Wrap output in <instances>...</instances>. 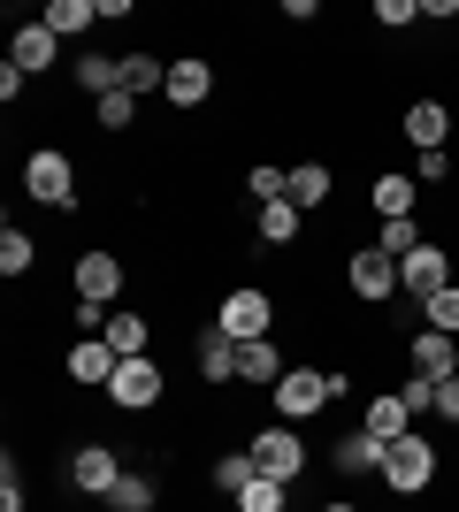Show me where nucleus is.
Here are the masks:
<instances>
[{
  "label": "nucleus",
  "mask_w": 459,
  "mask_h": 512,
  "mask_svg": "<svg viewBox=\"0 0 459 512\" xmlns=\"http://www.w3.org/2000/svg\"><path fill=\"white\" fill-rule=\"evenodd\" d=\"M383 482H391L398 497H421L437 482V444H429V436H398V444L383 451Z\"/></svg>",
  "instance_id": "f257e3e1"
},
{
  "label": "nucleus",
  "mask_w": 459,
  "mask_h": 512,
  "mask_svg": "<svg viewBox=\"0 0 459 512\" xmlns=\"http://www.w3.org/2000/svg\"><path fill=\"white\" fill-rule=\"evenodd\" d=\"M23 192L39 199V207H77V169H69V153L39 146L23 161Z\"/></svg>",
  "instance_id": "f03ea898"
},
{
  "label": "nucleus",
  "mask_w": 459,
  "mask_h": 512,
  "mask_svg": "<svg viewBox=\"0 0 459 512\" xmlns=\"http://www.w3.org/2000/svg\"><path fill=\"white\" fill-rule=\"evenodd\" d=\"M345 390V375H314V367H284V383H276V413L284 421H306V413H322L329 398Z\"/></svg>",
  "instance_id": "7ed1b4c3"
},
{
  "label": "nucleus",
  "mask_w": 459,
  "mask_h": 512,
  "mask_svg": "<svg viewBox=\"0 0 459 512\" xmlns=\"http://www.w3.org/2000/svg\"><path fill=\"white\" fill-rule=\"evenodd\" d=\"M245 451H253V467H261L268 482H299V474H306V444L291 436V428H261Z\"/></svg>",
  "instance_id": "20e7f679"
},
{
  "label": "nucleus",
  "mask_w": 459,
  "mask_h": 512,
  "mask_svg": "<svg viewBox=\"0 0 459 512\" xmlns=\"http://www.w3.org/2000/svg\"><path fill=\"white\" fill-rule=\"evenodd\" d=\"M268 321H276L268 291H230V299H222V314H215V329H222V337H238V344H261Z\"/></svg>",
  "instance_id": "39448f33"
},
{
  "label": "nucleus",
  "mask_w": 459,
  "mask_h": 512,
  "mask_svg": "<svg viewBox=\"0 0 459 512\" xmlns=\"http://www.w3.org/2000/svg\"><path fill=\"white\" fill-rule=\"evenodd\" d=\"M69 482H77V497H115V482H123V459H115L108 444H77V459H69Z\"/></svg>",
  "instance_id": "423d86ee"
},
{
  "label": "nucleus",
  "mask_w": 459,
  "mask_h": 512,
  "mask_svg": "<svg viewBox=\"0 0 459 512\" xmlns=\"http://www.w3.org/2000/svg\"><path fill=\"white\" fill-rule=\"evenodd\" d=\"M345 283H352V299H391L398 291V260L383 253V245H368V253H352V268H345Z\"/></svg>",
  "instance_id": "0eeeda50"
},
{
  "label": "nucleus",
  "mask_w": 459,
  "mask_h": 512,
  "mask_svg": "<svg viewBox=\"0 0 459 512\" xmlns=\"http://www.w3.org/2000/svg\"><path fill=\"white\" fill-rule=\"evenodd\" d=\"M108 398H115L123 413L161 406V367H153V360H123V367H115V383H108Z\"/></svg>",
  "instance_id": "6e6552de"
},
{
  "label": "nucleus",
  "mask_w": 459,
  "mask_h": 512,
  "mask_svg": "<svg viewBox=\"0 0 459 512\" xmlns=\"http://www.w3.org/2000/svg\"><path fill=\"white\" fill-rule=\"evenodd\" d=\"M444 283H452V260H444V245H421L414 260H398V291L429 299V291H444Z\"/></svg>",
  "instance_id": "1a4fd4ad"
},
{
  "label": "nucleus",
  "mask_w": 459,
  "mask_h": 512,
  "mask_svg": "<svg viewBox=\"0 0 459 512\" xmlns=\"http://www.w3.org/2000/svg\"><path fill=\"white\" fill-rule=\"evenodd\" d=\"M414 375H429V383H452L459 375V344L444 329H414Z\"/></svg>",
  "instance_id": "9d476101"
},
{
  "label": "nucleus",
  "mask_w": 459,
  "mask_h": 512,
  "mask_svg": "<svg viewBox=\"0 0 459 512\" xmlns=\"http://www.w3.org/2000/svg\"><path fill=\"white\" fill-rule=\"evenodd\" d=\"M54 31H46V23H16V46H8V62L23 69V77H46V69H54Z\"/></svg>",
  "instance_id": "9b49d317"
},
{
  "label": "nucleus",
  "mask_w": 459,
  "mask_h": 512,
  "mask_svg": "<svg viewBox=\"0 0 459 512\" xmlns=\"http://www.w3.org/2000/svg\"><path fill=\"white\" fill-rule=\"evenodd\" d=\"M115 367H123V360L108 352V337H77V344H69V375H77V383H100V390H108Z\"/></svg>",
  "instance_id": "f8f14e48"
},
{
  "label": "nucleus",
  "mask_w": 459,
  "mask_h": 512,
  "mask_svg": "<svg viewBox=\"0 0 459 512\" xmlns=\"http://www.w3.org/2000/svg\"><path fill=\"white\" fill-rule=\"evenodd\" d=\"M115 291H123V260H115V253H85V260H77V299L108 306Z\"/></svg>",
  "instance_id": "ddd939ff"
},
{
  "label": "nucleus",
  "mask_w": 459,
  "mask_h": 512,
  "mask_svg": "<svg viewBox=\"0 0 459 512\" xmlns=\"http://www.w3.org/2000/svg\"><path fill=\"white\" fill-rule=\"evenodd\" d=\"M406 138H414L421 153H437L444 138H452V115H444V100H414V107H406Z\"/></svg>",
  "instance_id": "4468645a"
},
{
  "label": "nucleus",
  "mask_w": 459,
  "mask_h": 512,
  "mask_svg": "<svg viewBox=\"0 0 459 512\" xmlns=\"http://www.w3.org/2000/svg\"><path fill=\"white\" fill-rule=\"evenodd\" d=\"M368 436H375V444H398V436H414V413H406V398H398V390H383V398L368 406Z\"/></svg>",
  "instance_id": "2eb2a0df"
},
{
  "label": "nucleus",
  "mask_w": 459,
  "mask_h": 512,
  "mask_svg": "<svg viewBox=\"0 0 459 512\" xmlns=\"http://www.w3.org/2000/svg\"><path fill=\"white\" fill-rule=\"evenodd\" d=\"M199 375H207V383H230V375H238V337L199 329Z\"/></svg>",
  "instance_id": "dca6fc26"
},
{
  "label": "nucleus",
  "mask_w": 459,
  "mask_h": 512,
  "mask_svg": "<svg viewBox=\"0 0 459 512\" xmlns=\"http://www.w3.org/2000/svg\"><path fill=\"white\" fill-rule=\"evenodd\" d=\"M238 375H245V383H261V390H276V383H284V352H276V344H238Z\"/></svg>",
  "instance_id": "f3484780"
},
{
  "label": "nucleus",
  "mask_w": 459,
  "mask_h": 512,
  "mask_svg": "<svg viewBox=\"0 0 459 512\" xmlns=\"http://www.w3.org/2000/svg\"><path fill=\"white\" fill-rule=\"evenodd\" d=\"M207 92H215V69L207 62H169V100L176 107H199Z\"/></svg>",
  "instance_id": "a211bd4d"
},
{
  "label": "nucleus",
  "mask_w": 459,
  "mask_h": 512,
  "mask_svg": "<svg viewBox=\"0 0 459 512\" xmlns=\"http://www.w3.org/2000/svg\"><path fill=\"white\" fill-rule=\"evenodd\" d=\"M46 31L54 39H69V31H85V23H100V0H46Z\"/></svg>",
  "instance_id": "6ab92c4d"
},
{
  "label": "nucleus",
  "mask_w": 459,
  "mask_h": 512,
  "mask_svg": "<svg viewBox=\"0 0 459 512\" xmlns=\"http://www.w3.org/2000/svg\"><path fill=\"white\" fill-rule=\"evenodd\" d=\"M383 451H391V444H375L368 428H360V436L337 444V467H345V474H383Z\"/></svg>",
  "instance_id": "aec40b11"
},
{
  "label": "nucleus",
  "mask_w": 459,
  "mask_h": 512,
  "mask_svg": "<svg viewBox=\"0 0 459 512\" xmlns=\"http://www.w3.org/2000/svg\"><path fill=\"white\" fill-rule=\"evenodd\" d=\"M123 92H169V62H153V54H123Z\"/></svg>",
  "instance_id": "412c9836"
},
{
  "label": "nucleus",
  "mask_w": 459,
  "mask_h": 512,
  "mask_svg": "<svg viewBox=\"0 0 459 512\" xmlns=\"http://www.w3.org/2000/svg\"><path fill=\"white\" fill-rule=\"evenodd\" d=\"M238 512H291V482H268V474H253L238 490Z\"/></svg>",
  "instance_id": "4be33fe9"
},
{
  "label": "nucleus",
  "mask_w": 459,
  "mask_h": 512,
  "mask_svg": "<svg viewBox=\"0 0 459 512\" xmlns=\"http://www.w3.org/2000/svg\"><path fill=\"white\" fill-rule=\"evenodd\" d=\"M375 214H383V222H398V214H414V176H375Z\"/></svg>",
  "instance_id": "5701e85b"
},
{
  "label": "nucleus",
  "mask_w": 459,
  "mask_h": 512,
  "mask_svg": "<svg viewBox=\"0 0 459 512\" xmlns=\"http://www.w3.org/2000/svg\"><path fill=\"white\" fill-rule=\"evenodd\" d=\"M146 337H153V329L138 314H115L108 321V352H115V360H146Z\"/></svg>",
  "instance_id": "b1692460"
},
{
  "label": "nucleus",
  "mask_w": 459,
  "mask_h": 512,
  "mask_svg": "<svg viewBox=\"0 0 459 512\" xmlns=\"http://www.w3.org/2000/svg\"><path fill=\"white\" fill-rule=\"evenodd\" d=\"M291 237H299V207H291V199H268L261 207V245H291Z\"/></svg>",
  "instance_id": "393cba45"
},
{
  "label": "nucleus",
  "mask_w": 459,
  "mask_h": 512,
  "mask_svg": "<svg viewBox=\"0 0 459 512\" xmlns=\"http://www.w3.org/2000/svg\"><path fill=\"white\" fill-rule=\"evenodd\" d=\"M421 245H429V237H421V222H414V214H398V222H383V253H391V260H414Z\"/></svg>",
  "instance_id": "a878e982"
},
{
  "label": "nucleus",
  "mask_w": 459,
  "mask_h": 512,
  "mask_svg": "<svg viewBox=\"0 0 459 512\" xmlns=\"http://www.w3.org/2000/svg\"><path fill=\"white\" fill-rule=\"evenodd\" d=\"M322 199H329V169H322V161L291 169V207H322Z\"/></svg>",
  "instance_id": "bb28decb"
},
{
  "label": "nucleus",
  "mask_w": 459,
  "mask_h": 512,
  "mask_svg": "<svg viewBox=\"0 0 459 512\" xmlns=\"http://www.w3.org/2000/svg\"><path fill=\"white\" fill-rule=\"evenodd\" d=\"M253 474H261V467H253V451H230V459H215V490H222V497H238Z\"/></svg>",
  "instance_id": "cd10ccee"
},
{
  "label": "nucleus",
  "mask_w": 459,
  "mask_h": 512,
  "mask_svg": "<svg viewBox=\"0 0 459 512\" xmlns=\"http://www.w3.org/2000/svg\"><path fill=\"white\" fill-rule=\"evenodd\" d=\"M421 314H429V329H444V337H452V329H459V283L429 291V299H421Z\"/></svg>",
  "instance_id": "c85d7f7f"
},
{
  "label": "nucleus",
  "mask_w": 459,
  "mask_h": 512,
  "mask_svg": "<svg viewBox=\"0 0 459 512\" xmlns=\"http://www.w3.org/2000/svg\"><path fill=\"white\" fill-rule=\"evenodd\" d=\"M108 505H115V512H153V482H146V474H123Z\"/></svg>",
  "instance_id": "c756f323"
},
{
  "label": "nucleus",
  "mask_w": 459,
  "mask_h": 512,
  "mask_svg": "<svg viewBox=\"0 0 459 512\" xmlns=\"http://www.w3.org/2000/svg\"><path fill=\"white\" fill-rule=\"evenodd\" d=\"M31 253H39V245H31L23 230H0V276H23V268H31Z\"/></svg>",
  "instance_id": "7c9ffc66"
},
{
  "label": "nucleus",
  "mask_w": 459,
  "mask_h": 512,
  "mask_svg": "<svg viewBox=\"0 0 459 512\" xmlns=\"http://www.w3.org/2000/svg\"><path fill=\"white\" fill-rule=\"evenodd\" d=\"M92 115H100V130H131V115H138V100H131V92H108V100L92 107Z\"/></svg>",
  "instance_id": "2f4dec72"
},
{
  "label": "nucleus",
  "mask_w": 459,
  "mask_h": 512,
  "mask_svg": "<svg viewBox=\"0 0 459 512\" xmlns=\"http://www.w3.org/2000/svg\"><path fill=\"white\" fill-rule=\"evenodd\" d=\"M253 199H261V207L268 199H291V169H268L261 161V169H253Z\"/></svg>",
  "instance_id": "473e14b6"
},
{
  "label": "nucleus",
  "mask_w": 459,
  "mask_h": 512,
  "mask_svg": "<svg viewBox=\"0 0 459 512\" xmlns=\"http://www.w3.org/2000/svg\"><path fill=\"white\" fill-rule=\"evenodd\" d=\"M375 23H383V31H406V23H421V0H383Z\"/></svg>",
  "instance_id": "72a5a7b5"
},
{
  "label": "nucleus",
  "mask_w": 459,
  "mask_h": 512,
  "mask_svg": "<svg viewBox=\"0 0 459 512\" xmlns=\"http://www.w3.org/2000/svg\"><path fill=\"white\" fill-rule=\"evenodd\" d=\"M398 398H406V413H414V421H421V413H437V383H429V375H414Z\"/></svg>",
  "instance_id": "f704fd0d"
},
{
  "label": "nucleus",
  "mask_w": 459,
  "mask_h": 512,
  "mask_svg": "<svg viewBox=\"0 0 459 512\" xmlns=\"http://www.w3.org/2000/svg\"><path fill=\"white\" fill-rule=\"evenodd\" d=\"M444 176H452V153H414V184H444Z\"/></svg>",
  "instance_id": "c9c22d12"
},
{
  "label": "nucleus",
  "mask_w": 459,
  "mask_h": 512,
  "mask_svg": "<svg viewBox=\"0 0 459 512\" xmlns=\"http://www.w3.org/2000/svg\"><path fill=\"white\" fill-rule=\"evenodd\" d=\"M0 512H23V482H16V459L0 467Z\"/></svg>",
  "instance_id": "e433bc0d"
},
{
  "label": "nucleus",
  "mask_w": 459,
  "mask_h": 512,
  "mask_svg": "<svg viewBox=\"0 0 459 512\" xmlns=\"http://www.w3.org/2000/svg\"><path fill=\"white\" fill-rule=\"evenodd\" d=\"M437 413H444V421H459V375H452V383H437Z\"/></svg>",
  "instance_id": "4c0bfd02"
},
{
  "label": "nucleus",
  "mask_w": 459,
  "mask_h": 512,
  "mask_svg": "<svg viewBox=\"0 0 459 512\" xmlns=\"http://www.w3.org/2000/svg\"><path fill=\"white\" fill-rule=\"evenodd\" d=\"M322 512H360V505H322Z\"/></svg>",
  "instance_id": "58836bf2"
}]
</instances>
